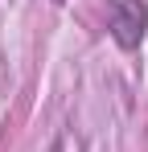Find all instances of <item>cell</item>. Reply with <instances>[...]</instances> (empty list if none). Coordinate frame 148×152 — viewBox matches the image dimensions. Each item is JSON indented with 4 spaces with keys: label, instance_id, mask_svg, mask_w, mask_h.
I'll list each match as a JSON object with an SVG mask.
<instances>
[{
    "label": "cell",
    "instance_id": "obj_1",
    "mask_svg": "<svg viewBox=\"0 0 148 152\" xmlns=\"http://www.w3.org/2000/svg\"><path fill=\"white\" fill-rule=\"evenodd\" d=\"M144 33H148V8L140 0H115V8H111V37H115V45L119 50H140Z\"/></svg>",
    "mask_w": 148,
    "mask_h": 152
}]
</instances>
